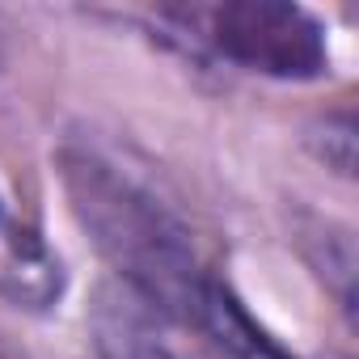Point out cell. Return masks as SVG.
Wrapping results in <instances>:
<instances>
[{
	"instance_id": "obj_6",
	"label": "cell",
	"mask_w": 359,
	"mask_h": 359,
	"mask_svg": "<svg viewBox=\"0 0 359 359\" xmlns=\"http://www.w3.org/2000/svg\"><path fill=\"white\" fill-rule=\"evenodd\" d=\"M300 241H304V254L317 266V275L334 287L338 304L351 313L355 309V245H351V233L338 229L334 220L309 216L304 229H300Z\"/></svg>"
},
{
	"instance_id": "obj_2",
	"label": "cell",
	"mask_w": 359,
	"mask_h": 359,
	"mask_svg": "<svg viewBox=\"0 0 359 359\" xmlns=\"http://www.w3.org/2000/svg\"><path fill=\"white\" fill-rule=\"evenodd\" d=\"M187 39L216 60L275 76V81H313L330 68L325 26L287 0H229L208 9H177L169 13Z\"/></svg>"
},
{
	"instance_id": "obj_8",
	"label": "cell",
	"mask_w": 359,
	"mask_h": 359,
	"mask_svg": "<svg viewBox=\"0 0 359 359\" xmlns=\"http://www.w3.org/2000/svg\"><path fill=\"white\" fill-rule=\"evenodd\" d=\"M0 64H5V47H0Z\"/></svg>"
},
{
	"instance_id": "obj_3",
	"label": "cell",
	"mask_w": 359,
	"mask_h": 359,
	"mask_svg": "<svg viewBox=\"0 0 359 359\" xmlns=\"http://www.w3.org/2000/svg\"><path fill=\"white\" fill-rule=\"evenodd\" d=\"M64 287L68 275L60 254L26 216H18V208L0 191V296L13 309L47 313L51 304H60Z\"/></svg>"
},
{
	"instance_id": "obj_1",
	"label": "cell",
	"mask_w": 359,
	"mask_h": 359,
	"mask_svg": "<svg viewBox=\"0 0 359 359\" xmlns=\"http://www.w3.org/2000/svg\"><path fill=\"white\" fill-rule=\"evenodd\" d=\"M60 177L76 224L123 287L156 317L191 325L212 271L203 266L187 220L144 177L89 144L60 148Z\"/></svg>"
},
{
	"instance_id": "obj_4",
	"label": "cell",
	"mask_w": 359,
	"mask_h": 359,
	"mask_svg": "<svg viewBox=\"0 0 359 359\" xmlns=\"http://www.w3.org/2000/svg\"><path fill=\"white\" fill-rule=\"evenodd\" d=\"M191 325H195L224 359H300V355H292L275 334H266V330L250 317V309L237 300V292H233L229 283H220L216 275H212V283L203 287V296H199V304H195V313H191Z\"/></svg>"
},
{
	"instance_id": "obj_5",
	"label": "cell",
	"mask_w": 359,
	"mask_h": 359,
	"mask_svg": "<svg viewBox=\"0 0 359 359\" xmlns=\"http://www.w3.org/2000/svg\"><path fill=\"white\" fill-rule=\"evenodd\" d=\"M93 342L102 359H187L156 330V313L140 304L131 292L102 296L93 313Z\"/></svg>"
},
{
	"instance_id": "obj_7",
	"label": "cell",
	"mask_w": 359,
	"mask_h": 359,
	"mask_svg": "<svg viewBox=\"0 0 359 359\" xmlns=\"http://www.w3.org/2000/svg\"><path fill=\"white\" fill-rule=\"evenodd\" d=\"M321 135H330V140H317V156L346 177L355 169V123H351V114H330L321 123Z\"/></svg>"
}]
</instances>
